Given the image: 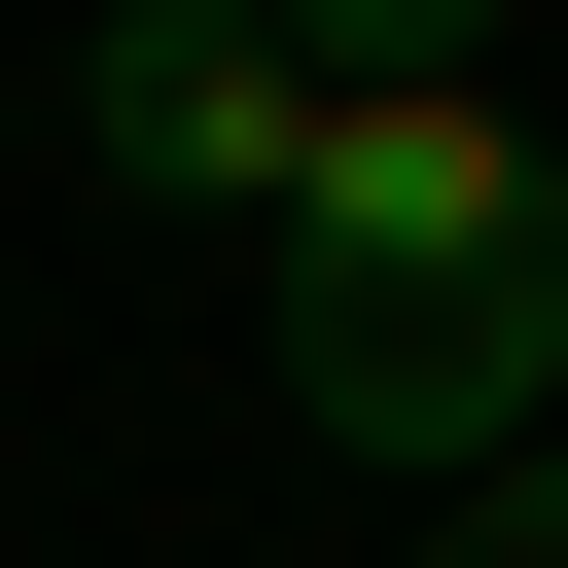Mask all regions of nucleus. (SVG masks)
I'll use <instances>...</instances> for the list:
<instances>
[{
    "instance_id": "obj_1",
    "label": "nucleus",
    "mask_w": 568,
    "mask_h": 568,
    "mask_svg": "<svg viewBox=\"0 0 568 568\" xmlns=\"http://www.w3.org/2000/svg\"><path fill=\"white\" fill-rule=\"evenodd\" d=\"M284 390L355 426V462H532V390H568V178L497 142V71H320V142H284Z\"/></svg>"
},
{
    "instance_id": "obj_2",
    "label": "nucleus",
    "mask_w": 568,
    "mask_h": 568,
    "mask_svg": "<svg viewBox=\"0 0 568 568\" xmlns=\"http://www.w3.org/2000/svg\"><path fill=\"white\" fill-rule=\"evenodd\" d=\"M71 142H106L142 213H284V142H320V71H284V0H106V71H71Z\"/></svg>"
},
{
    "instance_id": "obj_3",
    "label": "nucleus",
    "mask_w": 568,
    "mask_h": 568,
    "mask_svg": "<svg viewBox=\"0 0 568 568\" xmlns=\"http://www.w3.org/2000/svg\"><path fill=\"white\" fill-rule=\"evenodd\" d=\"M284 71H497V0H284Z\"/></svg>"
},
{
    "instance_id": "obj_4",
    "label": "nucleus",
    "mask_w": 568,
    "mask_h": 568,
    "mask_svg": "<svg viewBox=\"0 0 568 568\" xmlns=\"http://www.w3.org/2000/svg\"><path fill=\"white\" fill-rule=\"evenodd\" d=\"M426 568H568V462H462V532Z\"/></svg>"
}]
</instances>
